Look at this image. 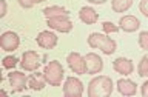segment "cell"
Segmentation results:
<instances>
[{
  "label": "cell",
  "instance_id": "cell-1",
  "mask_svg": "<svg viewBox=\"0 0 148 97\" xmlns=\"http://www.w3.org/2000/svg\"><path fill=\"white\" fill-rule=\"evenodd\" d=\"M111 92H113V80L108 76L94 77L88 85L90 97H110Z\"/></svg>",
  "mask_w": 148,
  "mask_h": 97
},
{
  "label": "cell",
  "instance_id": "cell-2",
  "mask_svg": "<svg viewBox=\"0 0 148 97\" xmlns=\"http://www.w3.org/2000/svg\"><path fill=\"white\" fill-rule=\"evenodd\" d=\"M88 45L91 48H99L103 54L106 55H111L117 48L116 42L108 36H103V34H99V32H92L88 37Z\"/></svg>",
  "mask_w": 148,
  "mask_h": 97
},
{
  "label": "cell",
  "instance_id": "cell-3",
  "mask_svg": "<svg viewBox=\"0 0 148 97\" xmlns=\"http://www.w3.org/2000/svg\"><path fill=\"white\" fill-rule=\"evenodd\" d=\"M43 74H45L46 82H48L51 86H60L62 85V79L65 76V71H63V66L57 62V60H53V62H49L45 66Z\"/></svg>",
  "mask_w": 148,
  "mask_h": 97
},
{
  "label": "cell",
  "instance_id": "cell-4",
  "mask_svg": "<svg viewBox=\"0 0 148 97\" xmlns=\"http://www.w3.org/2000/svg\"><path fill=\"white\" fill-rule=\"evenodd\" d=\"M65 97H80L83 94V83L76 77H68L63 85Z\"/></svg>",
  "mask_w": 148,
  "mask_h": 97
},
{
  "label": "cell",
  "instance_id": "cell-5",
  "mask_svg": "<svg viewBox=\"0 0 148 97\" xmlns=\"http://www.w3.org/2000/svg\"><path fill=\"white\" fill-rule=\"evenodd\" d=\"M8 80L12 92H22L25 88H28V77L20 71H11L8 74Z\"/></svg>",
  "mask_w": 148,
  "mask_h": 97
},
{
  "label": "cell",
  "instance_id": "cell-6",
  "mask_svg": "<svg viewBox=\"0 0 148 97\" xmlns=\"http://www.w3.org/2000/svg\"><path fill=\"white\" fill-rule=\"evenodd\" d=\"M20 66L25 69V71H37L40 66V57L36 51H26L22 55V62Z\"/></svg>",
  "mask_w": 148,
  "mask_h": 97
},
{
  "label": "cell",
  "instance_id": "cell-7",
  "mask_svg": "<svg viewBox=\"0 0 148 97\" xmlns=\"http://www.w3.org/2000/svg\"><path fill=\"white\" fill-rule=\"evenodd\" d=\"M68 66L74 74H86V66H85V57H82L79 53H69L66 57Z\"/></svg>",
  "mask_w": 148,
  "mask_h": 97
},
{
  "label": "cell",
  "instance_id": "cell-8",
  "mask_svg": "<svg viewBox=\"0 0 148 97\" xmlns=\"http://www.w3.org/2000/svg\"><path fill=\"white\" fill-rule=\"evenodd\" d=\"M18 45H20V39L12 31L3 32L2 37H0V46H2L3 51H16L18 48Z\"/></svg>",
  "mask_w": 148,
  "mask_h": 97
},
{
  "label": "cell",
  "instance_id": "cell-9",
  "mask_svg": "<svg viewBox=\"0 0 148 97\" xmlns=\"http://www.w3.org/2000/svg\"><path fill=\"white\" fill-rule=\"evenodd\" d=\"M85 66L86 74H99L103 69V60L94 53H88L85 55Z\"/></svg>",
  "mask_w": 148,
  "mask_h": 97
},
{
  "label": "cell",
  "instance_id": "cell-10",
  "mask_svg": "<svg viewBox=\"0 0 148 97\" xmlns=\"http://www.w3.org/2000/svg\"><path fill=\"white\" fill-rule=\"evenodd\" d=\"M46 25L51 29L59 32H69L73 29V22L68 17H56V18H46Z\"/></svg>",
  "mask_w": 148,
  "mask_h": 97
},
{
  "label": "cell",
  "instance_id": "cell-11",
  "mask_svg": "<svg viewBox=\"0 0 148 97\" xmlns=\"http://www.w3.org/2000/svg\"><path fill=\"white\" fill-rule=\"evenodd\" d=\"M37 45L45 49H53L57 45V36L51 31H42L37 36Z\"/></svg>",
  "mask_w": 148,
  "mask_h": 97
},
{
  "label": "cell",
  "instance_id": "cell-12",
  "mask_svg": "<svg viewBox=\"0 0 148 97\" xmlns=\"http://www.w3.org/2000/svg\"><path fill=\"white\" fill-rule=\"evenodd\" d=\"M113 68L116 72L119 74H123V76H128L134 71V65L130 59H125V57H117L113 62Z\"/></svg>",
  "mask_w": 148,
  "mask_h": 97
},
{
  "label": "cell",
  "instance_id": "cell-13",
  "mask_svg": "<svg viewBox=\"0 0 148 97\" xmlns=\"http://www.w3.org/2000/svg\"><path fill=\"white\" fill-rule=\"evenodd\" d=\"M139 26H140V22L134 16H123L119 20V28L123 29L125 32H134L139 29Z\"/></svg>",
  "mask_w": 148,
  "mask_h": 97
},
{
  "label": "cell",
  "instance_id": "cell-14",
  "mask_svg": "<svg viewBox=\"0 0 148 97\" xmlns=\"http://www.w3.org/2000/svg\"><path fill=\"white\" fill-rule=\"evenodd\" d=\"M46 83H48V82H46L43 72L36 71L34 74H31V76L28 77V86H29L31 89H34V91H42L45 88Z\"/></svg>",
  "mask_w": 148,
  "mask_h": 97
},
{
  "label": "cell",
  "instance_id": "cell-15",
  "mask_svg": "<svg viewBox=\"0 0 148 97\" xmlns=\"http://www.w3.org/2000/svg\"><path fill=\"white\" fill-rule=\"evenodd\" d=\"M117 91L122 96H134L137 91V85L130 79H120L117 82Z\"/></svg>",
  "mask_w": 148,
  "mask_h": 97
},
{
  "label": "cell",
  "instance_id": "cell-16",
  "mask_svg": "<svg viewBox=\"0 0 148 97\" xmlns=\"http://www.w3.org/2000/svg\"><path fill=\"white\" fill-rule=\"evenodd\" d=\"M79 17H80V20L83 23H86V25H94V23L99 20V14H97L91 6H83L80 9V12H79Z\"/></svg>",
  "mask_w": 148,
  "mask_h": 97
},
{
  "label": "cell",
  "instance_id": "cell-17",
  "mask_svg": "<svg viewBox=\"0 0 148 97\" xmlns=\"http://www.w3.org/2000/svg\"><path fill=\"white\" fill-rule=\"evenodd\" d=\"M43 16L46 18H56V17H68L69 12L62 6H48L43 9Z\"/></svg>",
  "mask_w": 148,
  "mask_h": 97
},
{
  "label": "cell",
  "instance_id": "cell-18",
  "mask_svg": "<svg viewBox=\"0 0 148 97\" xmlns=\"http://www.w3.org/2000/svg\"><path fill=\"white\" fill-rule=\"evenodd\" d=\"M133 0H113L111 2V6H113L114 12H125L131 8Z\"/></svg>",
  "mask_w": 148,
  "mask_h": 97
},
{
  "label": "cell",
  "instance_id": "cell-19",
  "mask_svg": "<svg viewBox=\"0 0 148 97\" xmlns=\"http://www.w3.org/2000/svg\"><path fill=\"white\" fill-rule=\"evenodd\" d=\"M137 74L140 77H147L148 76V55H143L142 60L137 65Z\"/></svg>",
  "mask_w": 148,
  "mask_h": 97
},
{
  "label": "cell",
  "instance_id": "cell-20",
  "mask_svg": "<svg viewBox=\"0 0 148 97\" xmlns=\"http://www.w3.org/2000/svg\"><path fill=\"white\" fill-rule=\"evenodd\" d=\"M102 28H103V31L106 32V34H111V32H117L120 28L117 25H114L113 22H103L102 23Z\"/></svg>",
  "mask_w": 148,
  "mask_h": 97
},
{
  "label": "cell",
  "instance_id": "cell-21",
  "mask_svg": "<svg viewBox=\"0 0 148 97\" xmlns=\"http://www.w3.org/2000/svg\"><path fill=\"white\" fill-rule=\"evenodd\" d=\"M17 57H14V55H8V57H5L3 59V68H6V69H11L14 68L17 65Z\"/></svg>",
  "mask_w": 148,
  "mask_h": 97
},
{
  "label": "cell",
  "instance_id": "cell-22",
  "mask_svg": "<svg viewBox=\"0 0 148 97\" xmlns=\"http://www.w3.org/2000/svg\"><path fill=\"white\" fill-rule=\"evenodd\" d=\"M139 46L142 49H148V31H142L139 34Z\"/></svg>",
  "mask_w": 148,
  "mask_h": 97
},
{
  "label": "cell",
  "instance_id": "cell-23",
  "mask_svg": "<svg viewBox=\"0 0 148 97\" xmlns=\"http://www.w3.org/2000/svg\"><path fill=\"white\" fill-rule=\"evenodd\" d=\"M139 9H140V12L143 14V16L148 17V0H140V3H139Z\"/></svg>",
  "mask_w": 148,
  "mask_h": 97
},
{
  "label": "cell",
  "instance_id": "cell-24",
  "mask_svg": "<svg viewBox=\"0 0 148 97\" xmlns=\"http://www.w3.org/2000/svg\"><path fill=\"white\" fill-rule=\"evenodd\" d=\"M18 5H20L22 8H25V9H29L36 5V2L34 0H18Z\"/></svg>",
  "mask_w": 148,
  "mask_h": 97
},
{
  "label": "cell",
  "instance_id": "cell-25",
  "mask_svg": "<svg viewBox=\"0 0 148 97\" xmlns=\"http://www.w3.org/2000/svg\"><path fill=\"white\" fill-rule=\"evenodd\" d=\"M5 14H6V2L0 0V17H3Z\"/></svg>",
  "mask_w": 148,
  "mask_h": 97
},
{
  "label": "cell",
  "instance_id": "cell-26",
  "mask_svg": "<svg viewBox=\"0 0 148 97\" xmlns=\"http://www.w3.org/2000/svg\"><path fill=\"white\" fill-rule=\"evenodd\" d=\"M140 92H142L143 97H148V80L143 82V85L140 86Z\"/></svg>",
  "mask_w": 148,
  "mask_h": 97
},
{
  "label": "cell",
  "instance_id": "cell-27",
  "mask_svg": "<svg viewBox=\"0 0 148 97\" xmlns=\"http://www.w3.org/2000/svg\"><path fill=\"white\" fill-rule=\"evenodd\" d=\"M86 2H90V3H94V5H102V3H105L106 0H86Z\"/></svg>",
  "mask_w": 148,
  "mask_h": 97
},
{
  "label": "cell",
  "instance_id": "cell-28",
  "mask_svg": "<svg viewBox=\"0 0 148 97\" xmlns=\"http://www.w3.org/2000/svg\"><path fill=\"white\" fill-rule=\"evenodd\" d=\"M36 3H42V2H45V0H34Z\"/></svg>",
  "mask_w": 148,
  "mask_h": 97
}]
</instances>
